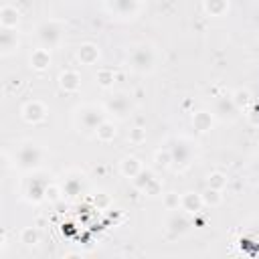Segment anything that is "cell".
<instances>
[{"label": "cell", "instance_id": "cell-1", "mask_svg": "<svg viewBox=\"0 0 259 259\" xmlns=\"http://www.w3.org/2000/svg\"><path fill=\"white\" fill-rule=\"evenodd\" d=\"M156 63H158V51L152 42L142 40L127 51V67L134 73H140V75L152 73L156 69Z\"/></svg>", "mask_w": 259, "mask_h": 259}, {"label": "cell", "instance_id": "cell-2", "mask_svg": "<svg viewBox=\"0 0 259 259\" xmlns=\"http://www.w3.org/2000/svg\"><path fill=\"white\" fill-rule=\"evenodd\" d=\"M105 109L95 103H83L73 111V123L83 136H95L97 127L107 119Z\"/></svg>", "mask_w": 259, "mask_h": 259}, {"label": "cell", "instance_id": "cell-3", "mask_svg": "<svg viewBox=\"0 0 259 259\" xmlns=\"http://www.w3.org/2000/svg\"><path fill=\"white\" fill-rule=\"evenodd\" d=\"M45 156H47V150L40 144L24 142L14 152V168H18L20 172H34L42 166Z\"/></svg>", "mask_w": 259, "mask_h": 259}, {"label": "cell", "instance_id": "cell-4", "mask_svg": "<svg viewBox=\"0 0 259 259\" xmlns=\"http://www.w3.org/2000/svg\"><path fill=\"white\" fill-rule=\"evenodd\" d=\"M103 109L107 115L115 117V119H125L127 115H132L134 111V101H132V95L127 91H115L111 93L105 103H103Z\"/></svg>", "mask_w": 259, "mask_h": 259}, {"label": "cell", "instance_id": "cell-5", "mask_svg": "<svg viewBox=\"0 0 259 259\" xmlns=\"http://www.w3.org/2000/svg\"><path fill=\"white\" fill-rule=\"evenodd\" d=\"M36 38L45 49H57L63 42V22L61 20H42L36 26Z\"/></svg>", "mask_w": 259, "mask_h": 259}, {"label": "cell", "instance_id": "cell-6", "mask_svg": "<svg viewBox=\"0 0 259 259\" xmlns=\"http://www.w3.org/2000/svg\"><path fill=\"white\" fill-rule=\"evenodd\" d=\"M170 154H172V166H180V168H186L194 156V146L188 138H182V136H176V138H170L166 142Z\"/></svg>", "mask_w": 259, "mask_h": 259}, {"label": "cell", "instance_id": "cell-7", "mask_svg": "<svg viewBox=\"0 0 259 259\" xmlns=\"http://www.w3.org/2000/svg\"><path fill=\"white\" fill-rule=\"evenodd\" d=\"M105 8L117 18H134L140 12V0H105Z\"/></svg>", "mask_w": 259, "mask_h": 259}, {"label": "cell", "instance_id": "cell-8", "mask_svg": "<svg viewBox=\"0 0 259 259\" xmlns=\"http://www.w3.org/2000/svg\"><path fill=\"white\" fill-rule=\"evenodd\" d=\"M47 105L42 103V101H38V99H30V101H26L24 105H22V109H20V115H22V119L26 121V123H32V125H36V123H42L45 119H47Z\"/></svg>", "mask_w": 259, "mask_h": 259}, {"label": "cell", "instance_id": "cell-9", "mask_svg": "<svg viewBox=\"0 0 259 259\" xmlns=\"http://www.w3.org/2000/svg\"><path fill=\"white\" fill-rule=\"evenodd\" d=\"M239 111L241 109L235 105V101H233L231 95H221V97L214 99V111L212 113L219 119H223V121H235L237 115H239Z\"/></svg>", "mask_w": 259, "mask_h": 259}, {"label": "cell", "instance_id": "cell-10", "mask_svg": "<svg viewBox=\"0 0 259 259\" xmlns=\"http://www.w3.org/2000/svg\"><path fill=\"white\" fill-rule=\"evenodd\" d=\"M190 227V221L186 219V212L182 210H172V214L166 219V233L168 237H180L188 231Z\"/></svg>", "mask_w": 259, "mask_h": 259}, {"label": "cell", "instance_id": "cell-11", "mask_svg": "<svg viewBox=\"0 0 259 259\" xmlns=\"http://www.w3.org/2000/svg\"><path fill=\"white\" fill-rule=\"evenodd\" d=\"M47 180L40 178H28L24 188H22V198L28 202H40L45 200V190H47Z\"/></svg>", "mask_w": 259, "mask_h": 259}, {"label": "cell", "instance_id": "cell-12", "mask_svg": "<svg viewBox=\"0 0 259 259\" xmlns=\"http://www.w3.org/2000/svg\"><path fill=\"white\" fill-rule=\"evenodd\" d=\"M51 63H53V57H51V49H45V47H38V49H34L32 53H30V57H28V65H30V69H34V71H47L49 67H51Z\"/></svg>", "mask_w": 259, "mask_h": 259}, {"label": "cell", "instance_id": "cell-13", "mask_svg": "<svg viewBox=\"0 0 259 259\" xmlns=\"http://www.w3.org/2000/svg\"><path fill=\"white\" fill-rule=\"evenodd\" d=\"M61 188H63V198H69V200L77 198V196L81 194V190H83V176H79V174H69V176L65 178V182L61 184Z\"/></svg>", "mask_w": 259, "mask_h": 259}, {"label": "cell", "instance_id": "cell-14", "mask_svg": "<svg viewBox=\"0 0 259 259\" xmlns=\"http://www.w3.org/2000/svg\"><path fill=\"white\" fill-rule=\"evenodd\" d=\"M59 87L65 91V93H77L81 89V75L77 71H63L59 75Z\"/></svg>", "mask_w": 259, "mask_h": 259}, {"label": "cell", "instance_id": "cell-15", "mask_svg": "<svg viewBox=\"0 0 259 259\" xmlns=\"http://www.w3.org/2000/svg\"><path fill=\"white\" fill-rule=\"evenodd\" d=\"M204 202L198 192H184L180 198V210H184L186 214H198Z\"/></svg>", "mask_w": 259, "mask_h": 259}, {"label": "cell", "instance_id": "cell-16", "mask_svg": "<svg viewBox=\"0 0 259 259\" xmlns=\"http://www.w3.org/2000/svg\"><path fill=\"white\" fill-rule=\"evenodd\" d=\"M18 49V36L14 32V28H2V36H0V55L2 57H10L12 53H16Z\"/></svg>", "mask_w": 259, "mask_h": 259}, {"label": "cell", "instance_id": "cell-17", "mask_svg": "<svg viewBox=\"0 0 259 259\" xmlns=\"http://www.w3.org/2000/svg\"><path fill=\"white\" fill-rule=\"evenodd\" d=\"M212 123H214V113H212V111L200 109V111L192 113V127H194L198 134L210 132V130H212Z\"/></svg>", "mask_w": 259, "mask_h": 259}, {"label": "cell", "instance_id": "cell-18", "mask_svg": "<svg viewBox=\"0 0 259 259\" xmlns=\"http://www.w3.org/2000/svg\"><path fill=\"white\" fill-rule=\"evenodd\" d=\"M20 22V14L16 10V6L12 4H4L0 8V26L2 28H16Z\"/></svg>", "mask_w": 259, "mask_h": 259}, {"label": "cell", "instance_id": "cell-19", "mask_svg": "<svg viewBox=\"0 0 259 259\" xmlns=\"http://www.w3.org/2000/svg\"><path fill=\"white\" fill-rule=\"evenodd\" d=\"M77 59L83 63V65H95L99 61V47L93 45V42H83L79 49H77Z\"/></svg>", "mask_w": 259, "mask_h": 259}, {"label": "cell", "instance_id": "cell-20", "mask_svg": "<svg viewBox=\"0 0 259 259\" xmlns=\"http://www.w3.org/2000/svg\"><path fill=\"white\" fill-rule=\"evenodd\" d=\"M144 168V164L140 162V158H136V156H125L121 162H119V172H121V176H125V178H134L140 170Z\"/></svg>", "mask_w": 259, "mask_h": 259}, {"label": "cell", "instance_id": "cell-21", "mask_svg": "<svg viewBox=\"0 0 259 259\" xmlns=\"http://www.w3.org/2000/svg\"><path fill=\"white\" fill-rule=\"evenodd\" d=\"M154 180H156V174H154L152 170H148V168H142V170L132 178V184H134L136 190H140V192L146 194V190L150 188V184H152Z\"/></svg>", "mask_w": 259, "mask_h": 259}, {"label": "cell", "instance_id": "cell-22", "mask_svg": "<svg viewBox=\"0 0 259 259\" xmlns=\"http://www.w3.org/2000/svg\"><path fill=\"white\" fill-rule=\"evenodd\" d=\"M115 134H117V127H115V123L111 121V119H105L99 127H97V132H95V138L99 140V142H103V144H107V142H111L113 138H115Z\"/></svg>", "mask_w": 259, "mask_h": 259}, {"label": "cell", "instance_id": "cell-23", "mask_svg": "<svg viewBox=\"0 0 259 259\" xmlns=\"http://www.w3.org/2000/svg\"><path fill=\"white\" fill-rule=\"evenodd\" d=\"M231 97H233V101H235V105L243 111V109H249L251 105H253V93L249 91V89H235L233 93H231Z\"/></svg>", "mask_w": 259, "mask_h": 259}, {"label": "cell", "instance_id": "cell-24", "mask_svg": "<svg viewBox=\"0 0 259 259\" xmlns=\"http://www.w3.org/2000/svg\"><path fill=\"white\" fill-rule=\"evenodd\" d=\"M229 10V0H204V12L208 16H223Z\"/></svg>", "mask_w": 259, "mask_h": 259}, {"label": "cell", "instance_id": "cell-25", "mask_svg": "<svg viewBox=\"0 0 259 259\" xmlns=\"http://www.w3.org/2000/svg\"><path fill=\"white\" fill-rule=\"evenodd\" d=\"M200 196H202L204 206H210V208H214L223 202V190H217V188H210V186H206V190H202Z\"/></svg>", "mask_w": 259, "mask_h": 259}, {"label": "cell", "instance_id": "cell-26", "mask_svg": "<svg viewBox=\"0 0 259 259\" xmlns=\"http://www.w3.org/2000/svg\"><path fill=\"white\" fill-rule=\"evenodd\" d=\"M20 243L24 245V247H34V245H38V241H40V233H38V229H34V227H24L22 231H20Z\"/></svg>", "mask_w": 259, "mask_h": 259}, {"label": "cell", "instance_id": "cell-27", "mask_svg": "<svg viewBox=\"0 0 259 259\" xmlns=\"http://www.w3.org/2000/svg\"><path fill=\"white\" fill-rule=\"evenodd\" d=\"M206 184H208L210 188L225 190V188H227V184H229V178H227V174H223V172L214 170V172H210V174L206 176Z\"/></svg>", "mask_w": 259, "mask_h": 259}, {"label": "cell", "instance_id": "cell-28", "mask_svg": "<svg viewBox=\"0 0 259 259\" xmlns=\"http://www.w3.org/2000/svg\"><path fill=\"white\" fill-rule=\"evenodd\" d=\"M154 162H156L158 168H170V166H172V154H170L168 146L156 150V154H154Z\"/></svg>", "mask_w": 259, "mask_h": 259}, {"label": "cell", "instance_id": "cell-29", "mask_svg": "<svg viewBox=\"0 0 259 259\" xmlns=\"http://www.w3.org/2000/svg\"><path fill=\"white\" fill-rule=\"evenodd\" d=\"M95 81H97L99 87L107 89V87L113 85V81H115V73H113L111 69H99L97 75H95Z\"/></svg>", "mask_w": 259, "mask_h": 259}, {"label": "cell", "instance_id": "cell-30", "mask_svg": "<svg viewBox=\"0 0 259 259\" xmlns=\"http://www.w3.org/2000/svg\"><path fill=\"white\" fill-rule=\"evenodd\" d=\"M61 198H63V188H61V184L49 182V184H47V190H45V200H49V202H59Z\"/></svg>", "mask_w": 259, "mask_h": 259}, {"label": "cell", "instance_id": "cell-31", "mask_svg": "<svg viewBox=\"0 0 259 259\" xmlns=\"http://www.w3.org/2000/svg\"><path fill=\"white\" fill-rule=\"evenodd\" d=\"M127 142H130V144H134V146H138V144L146 142V130H144V127H140V125L132 127V130L127 132Z\"/></svg>", "mask_w": 259, "mask_h": 259}, {"label": "cell", "instance_id": "cell-32", "mask_svg": "<svg viewBox=\"0 0 259 259\" xmlns=\"http://www.w3.org/2000/svg\"><path fill=\"white\" fill-rule=\"evenodd\" d=\"M180 198H182V194H178V192H166L164 194V206L168 210H178L180 208Z\"/></svg>", "mask_w": 259, "mask_h": 259}, {"label": "cell", "instance_id": "cell-33", "mask_svg": "<svg viewBox=\"0 0 259 259\" xmlns=\"http://www.w3.org/2000/svg\"><path fill=\"white\" fill-rule=\"evenodd\" d=\"M93 200H95L97 208H103V210H105V208H109V204H111V198H109V194H107V192H97Z\"/></svg>", "mask_w": 259, "mask_h": 259}, {"label": "cell", "instance_id": "cell-34", "mask_svg": "<svg viewBox=\"0 0 259 259\" xmlns=\"http://www.w3.org/2000/svg\"><path fill=\"white\" fill-rule=\"evenodd\" d=\"M251 174H253L255 178H259V156L251 162Z\"/></svg>", "mask_w": 259, "mask_h": 259}]
</instances>
